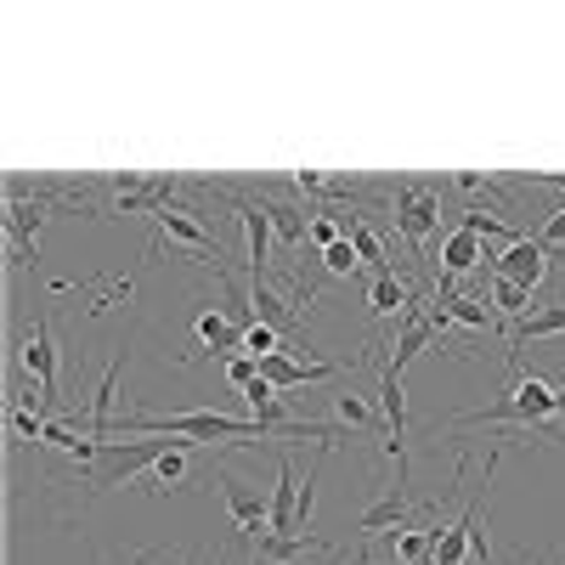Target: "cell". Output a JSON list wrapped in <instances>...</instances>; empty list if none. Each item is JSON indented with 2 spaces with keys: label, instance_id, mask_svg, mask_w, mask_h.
Masks as SVG:
<instances>
[{
  "label": "cell",
  "instance_id": "obj_1",
  "mask_svg": "<svg viewBox=\"0 0 565 565\" xmlns=\"http://www.w3.org/2000/svg\"><path fill=\"white\" fill-rule=\"evenodd\" d=\"M170 447H175V441H153V436H136V441H103L97 463L85 469V487H90V492H114V487L136 481L141 469H153Z\"/></svg>",
  "mask_w": 565,
  "mask_h": 565
},
{
  "label": "cell",
  "instance_id": "obj_2",
  "mask_svg": "<svg viewBox=\"0 0 565 565\" xmlns=\"http://www.w3.org/2000/svg\"><path fill=\"white\" fill-rule=\"evenodd\" d=\"M391 226L402 232V244H407V249H418V244L441 226V186L396 181V193H391Z\"/></svg>",
  "mask_w": 565,
  "mask_h": 565
},
{
  "label": "cell",
  "instance_id": "obj_3",
  "mask_svg": "<svg viewBox=\"0 0 565 565\" xmlns=\"http://www.w3.org/2000/svg\"><path fill=\"white\" fill-rule=\"evenodd\" d=\"M221 193H226V204L238 210V221H244V232H249V277H266V266H271V238H277L266 199H249L244 186H232V181H221Z\"/></svg>",
  "mask_w": 565,
  "mask_h": 565
},
{
  "label": "cell",
  "instance_id": "obj_4",
  "mask_svg": "<svg viewBox=\"0 0 565 565\" xmlns=\"http://www.w3.org/2000/svg\"><path fill=\"white\" fill-rule=\"evenodd\" d=\"M23 367L40 380V413L63 418L57 413V340H52V322H45V317H34L29 340H23Z\"/></svg>",
  "mask_w": 565,
  "mask_h": 565
},
{
  "label": "cell",
  "instance_id": "obj_5",
  "mask_svg": "<svg viewBox=\"0 0 565 565\" xmlns=\"http://www.w3.org/2000/svg\"><path fill=\"white\" fill-rule=\"evenodd\" d=\"M487 271H492V277H509V282H521V289H537V282L548 277V249H543L537 238L509 244L503 255L487 249Z\"/></svg>",
  "mask_w": 565,
  "mask_h": 565
},
{
  "label": "cell",
  "instance_id": "obj_6",
  "mask_svg": "<svg viewBox=\"0 0 565 565\" xmlns=\"http://www.w3.org/2000/svg\"><path fill=\"white\" fill-rule=\"evenodd\" d=\"M221 498H226V514H232V526H238V532H255L260 537V526H271V498L255 481L226 476V469H221Z\"/></svg>",
  "mask_w": 565,
  "mask_h": 565
},
{
  "label": "cell",
  "instance_id": "obj_7",
  "mask_svg": "<svg viewBox=\"0 0 565 565\" xmlns=\"http://www.w3.org/2000/svg\"><path fill=\"white\" fill-rule=\"evenodd\" d=\"M340 373V362H300V356H289V351H277V356H260V380L282 396V391H300V385H311V380H334Z\"/></svg>",
  "mask_w": 565,
  "mask_h": 565
},
{
  "label": "cell",
  "instance_id": "obj_8",
  "mask_svg": "<svg viewBox=\"0 0 565 565\" xmlns=\"http://www.w3.org/2000/svg\"><path fill=\"white\" fill-rule=\"evenodd\" d=\"M277 537H300V469L295 458H277V492H271V526Z\"/></svg>",
  "mask_w": 565,
  "mask_h": 565
},
{
  "label": "cell",
  "instance_id": "obj_9",
  "mask_svg": "<svg viewBox=\"0 0 565 565\" xmlns=\"http://www.w3.org/2000/svg\"><path fill=\"white\" fill-rule=\"evenodd\" d=\"M45 199L52 193H34V204L23 193H12V210H7V232H12V266H29L34 260V232L45 221Z\"/></svg>",
  "mask_w": 565,
  "mask_h": 565
},
{
  "label": "cell",
  "instance_id": "obj_10",
  "mask_svg": "<svg viewBox=\"0 0 565 565\" xmlns=\"http://www.w3.org/2000/svg\"><path fill=\"white\" fill-rule=\"evenodd\" d=\"M430 345H436V322H430V311H424V300H418V306H407V311H402V334H396V351H391L385 362L402 373L407 362H418Z\"/></svg>",
  "mask_w": 565,
  "mask_h": 565
},
{
  "label": "cell",
  "instance_id": "obj_11",
  "mask_svg": "<svg viewBox=\"0 0 565 565\" xmlns=\"http://www.w3.org/2000/svg\"><path fill=\"white\" fill-rule=\"evenodd\" d=\"M554 334H565V306H543V311L514 317V328H509V362H521L526 340H554Z\"/></svg>",
  "mask_w": 565,
  "mask_h": 565
},
{
  "label": "cell",
  "instance_id": "obj_12",
  "mask_svg": "<svg viewBox=\"0 0 565 565\" xmlns=\"http://www.w3.org/2000/svg\"><path fill=\"white\" fill-rule=\"evenodd\" d=\"M153 221L164 226V238H170V244H186V249H193V255H210V249H215V238H210V226H204V221H199L193 210H175V204H170V210H159ZM215 255H221V249H215Z\"/></svg>",
  "mask_w": 565,
  "mask_h": 565
},
{
  "label": "cell",
  "instance_id": "obj_13",
  "mask_svg": "<svg viewBox=\"0 0 565 565\" xmlns=\"http://www.w3.org/2000/svg\"><path fill=\"white\" fill-rule=\"evenodd\" d=\"M481 260H487V244L476 238V232H463V226L441 232V277H463V271H476Z\"/></svg>",
  "mask_w": 565,
  "mask_h": 565
},
{
  "label": "cell",
  "instance_id": "obj_14",
  "mask_svg": "<svg viewBox=\"0 0 565 565\" xmlns=\"http://www.w3.org/2000/svg\"><path fill=\"white\" fill-rule=\"evenodd\" d=\"M199 340H204V356H238L244 351V328L232 322L226 311H199Z\"/></svg>",
  "mask_w": 565,
  "mask_h": 565
},
{
  "label": "cell",
  "instance_id": "obj_15",
  "mask_svg": "<svg viewBox=\"0 0 565 565\" xmlns=\"http://www.w3.org/2000/svg\"><path fill=\"white\" fill-rule=\"evenodd\" d=\"M407 492L402 487H391V492H380V503H373L362 521H356V537H380V532H391V526H402L407 521Z\"/></svg>",
  "mask_w": 565,
  "mask_h": 565
},
{
  "label": "cell",
  "instance_id": "obj_16",
  "mask_svg": "<svg viewBox=\"0 0 565 565\" xmlns=\"http://www.w3.org/2000/svg\"><path fill=\"white\" fill-rule=\"evenodd\" d=\"M345 221V238H351V249L362 255V266L373 271V277H391V260H385V244H380V232H373L362 215H340Z\"/></svg>",
  "mask_w": 565,
  "mask_h": 565
},
{
  "label": "cell",
  "instance_id": "obj_17",
  "mask_svg": "<svg viewBox=\"0 0 565 565\" xmlns=\"http://www.w3.org/2000/svg\"><path fill=\"white\" fill-rule=\"evenodd\" d=\"M306 548H311V554H328L322 537H277V532H260V537H255V554H260V559H277V565H295Z\"/></svg>",
  "mask_w": 565,
  "mask_h": 565
},
{
  "label": "cell",
  "instance_id": "obj_18",
  "mask_svg": "<svg viewBox=\"0 0 565 565\" xmlns=\"http://www.w3.org/2000/svg\"><path fill=\"white\" fill-rule=\"evenodd\" d=\"M367 306L380 311V317H396V311H407V306H418V295L407 289V282L391 271V277H373L367 282Z\"/></svg>",
  "mask_w": 565,
  "mask_h": 565
},
{
  "label": "cell",
  "instance_id": "obj_19",
  "mask_svg": "<svg viewBox=\"0 0 565 565\" xmlns=\"http://www.w3.org/2000/svg\"><path fill=\"white\" fill-rule=\"evenodd\" d=\"M458 226L476 232V238H503V244H521V238H526V232L514 226V221H498V215H487V210H463Z\"/></svg>",
  "mask_w": 565,
  "mask_h": 565
},
{
  "label": "cell",
  "instance_id": "obj_20",
  "mask_svg": "<svg viewBox=\"0 0 565 565\" xmlns=\"http://www.w3.org/2000/svg\"><path fill=\"white\" fill-rule=\"evenodd\" d=\"M266 210H271V226H277V238H282V244H306V232H311L306 210H295V204H271V199H266Z\"/></svg>",
  "mask_w": 565,
  "mask_h": 565
},
{
  "label": "cell",
  "instance_id": "obj_21",
  "mask_svg": "<svg viewBox=\"0 0 565 565\" xmlns=\"http://www.w3.org/2000/svg\"><path fill=\"white\" fill-rule=\"evenodd\" d=\"M334 413H340V424H345V430H367V424L380 418V407H373L367 396H356V391L334 396Z\"/></svg>",
  "mask_w": 565,
  "mask_h": 565
},
{
  "label": "cell",
  "instance_id": "obj_22",
  "mask_svg": "<svg viewBox=\"0 0 565 565\" xmlns=\"http://www.w3.org/2000/svg\"><path fill=\"white\" fill-rule=\"evenodd\" d=\"M430 537H436V554H430V559H441V565H469V537L458 532V521L441 526V532H430Z\"/></svg>",
  "mask_w": 565,
  "mask_h": 565
},
{
  "label": "cell",
  "instance_id": "obj_23",
  "mask_svg": "<svg viewBox=\"0 0 565 565\" xmlns=\"http://www.w3.org/2000/svg\"><path fill=\"white\" fill-rule=\"evenodd\" d=\"M492 300H498V311H509V317H526L532 289H521V282H509V277H492Z\"/></svg>",
  "mask_w": 565,
  "mask_h": 565
},
{
  "label": "cell",
  "instance_id": "obj_24",
  "mask_svg": "<svg viewBox=\"0 0 565 565\" xmlns=\"http://www.w3.org/2000/svg\"><path fill=\"white\" fill-rule=\"evenodd\" d=\"M356 266H362V255L351 249V238H340L334 249H322V271L328 277H356Z\"/></svg>",
  "mask_w": 565,
  "mask_h": 565
},
{
  "label": "cell",
  "instance_id": "obj_25",
  "mask_svg": "<svg viewBox=\"0 0 565 565\" xmlns=\"http://www.w3.org/2000/svg\"><path fill=\"white\" fill-rule=\"evenodd\" d=\"M430 554H436V537H430V532H402V537H396V559H402V565H424Z\"/></svg>",
  "mask_w": 565,
  "mask_h": 565
},
{
  "label": "cell",
  "instance_id": "obj_26",
  "mask_svg": "<svg viewBox=\"0 0 565 565\" xmlns=\"http://www.w3.org/2000/svg\"><path fill=\"white\" fill-rule=\"evenodd\" d=\"M306 238H311V249H334V244L345 238V221H340V215H311Z\"/></svg>",
  "mask_w": 565,
  "mask_h": 565
},
{
  "label": "cell",
  "instance_id": "obj_27",
  "mask_svg": "<svg viewBox=\"0 0 565 565\" xmlns=\"http://www.w3.org/2000/svg\"><path fill=\"white\" fill-rule=\"evenodd\" d=\"M153 476H159V487H175V481H186V441H175L159 463H153Z\"/></svg>",
  "mask_w": 565,
  "mask_h": 565
},
{
  "label": "cell",
  "instance_id": "obj_28",
  "mask_svg": "<svg viewBox=\"0 0 565 565\" xmlns=\"http://www.w3.org/2000/svg\"><path fill=\"white\" fill-rule=\"evenodd\" d=\"M255 380H260V362H255V356H226V385L238 391V396H244Z\"/></svg>",
  "mask_w": 565,
  "mask_h": 565
},
{
  "label": "cell",
  "instance_id": "obj_29",
  "mask_svg": "<svg viewBox=\"0 0 565 565\" xmlns=\"http://www.w3.org/2000/svg\"><path fill=\"white\" fill-rule=\"evenodd\" d=\"M295 186H300L306 199H334V181L317 175V170H295Z\"/></svg>",
  "mask_w": 565,
  "mask_h": 565
},
{
  "label": "cell",
  "instance_id": "obj_30",
  "mask_svg": "<svg viewBox=\"0 0 565 565\" xmlns=\"http://www.w3.org/2000/svg\"><path fill=\"white\" fill-rule=\"evenodd\" d=\"M537 244H543V249H559V244H565V204L548 210V221H543V232H537Z\"/></svg>",
  "mask_w": 565,
  "mask_h": 565
},
{
  "label": "cell",
  "instance_id": "obj_31",
  "mask_svg": "<svg viewBox=\"0 0 565 565\" xmlns=\"http://www.w3.org/2000/svg\"><path fill=\"white\" fill-rule=\"evenodd\" d=\"M244 402H249V407H255V413H260V407H266V402H277V391H271V385H266V380H255V385H249V391H244Z\"/></svg>",
  "mask_w": 565,
  "mask_h": 565
},
{
  "label": "cell",
  "instance_id": "obj_32",
  "mask_svg": "<svg viewBox=\"0 0 565 565\" xmlns=\"http://www.w3.org/2000/svg\"><path fill=\"white\" fill-rule=\"evenodd\" d=\"M249 565H277V559H260V554H255V559H249Z\"/></svg>",
  "mask_w": 565,
  "mask_h": 565
},
{
  "label": "cell",
  "instance_id": "obj_33",
  "mask_svg": "<svg viewBox=\"0 0 565 565\" xmlns=\"http://www.w3.org/2000/svg\"><path fill=\"white\" fill-rule=\"evenodd\" d=\"M424 565H441V559H424Z\"/></svg>",
  "mask_w": 565,
  "mask_h": 565
}]
</instances>
